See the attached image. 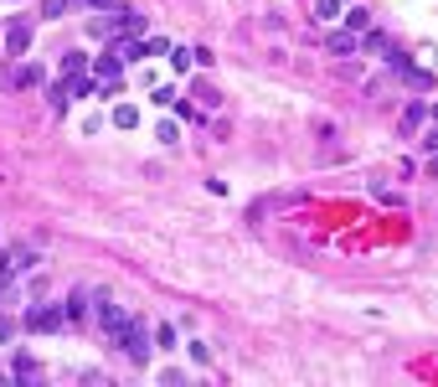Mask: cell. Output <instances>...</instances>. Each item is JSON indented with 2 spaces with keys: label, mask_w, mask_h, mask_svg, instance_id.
I'll list each match as a JSON object with an SVG mask.
<instances>
[{
  "label": "cell",
  "mask_w": 438,
  "mask_h": 387,
  "mask_svg": "<svg viewBox=\"0 0 438 387\" xmlns=\"http://www.w3.org/2000/svg\"><path fill=\"white\" fill-rule=\"evenodd\" d=\"M119 346H124V356H129L135 367H144V362H150V346H155V330L144 326V320L129 315V326H124V336H119Z\"/></svg>",
  "instance_id": "obj_1"
},
{
  "label": "cell",
  "mask_w": 438,
  "mask_h": 387,
  "mask_svg": "<svg viewBox=\"0 0 438 387\" xmlns=\"http://www.w3.org/2000/svg\"><path fill=\"white\" fill-rule=\"evenodd\" d=\"M26 52H31V21L10 16L6 21V57H26Z\"/></svg>",
  "instance_id": "obj_2"
},
{
  "label": "cell",
  "mask_w": 438,
  "mask_h": 387,
  "mask_svg": "<svg viewBox=\"0 0 438 387\" xmlns=\"http://www.w3.org/2000/svg\"><path fill=\"white\" fill-rule=\"evenodd\" d=\"M68 326V315H62V305H36V310H26V330H62Z\"/></svg>",
  "instance_id": "obj_3"
},
{
  "label": "cell",
  "mask_w": 438,
  "mask_h": 387,
  "mask_svg": "<svg viewBox=\"0 0 438 387\" xmlns=\"http://www.w3.org/2000/svg\"><path fill=\"white\" fill-rule=\"evenodd\" d=\"M98 326H103V330H109V341L119 346V336H124V326H129V315H124V310H119V305H114L109 295H98Z\"/></svg>",
  "instance_id": "obj_4"
},
{
  "label": "cell",
  "mask_w": 438,
  "mask_h": 387,
  "mask_svg": "<svg viewBox=\"0 0 438 387\" xmlns=\"http://www.w3.org/2000/svg\"><path fill=\"white\" fill-rule=\"evenodd\" d=\"M114 31H119V36H139V31H144V10H135V6H114Z\"/></svg>",
  "instance_id": "obj_5"
},
{
  "label": "cell",
  "mask_w": 438,
  "mask_h": 387,
  "mask_svg": "<svg viewBox=\"0 0 438 387\" xmlns=\"http://www.w3.org/2000/svg\"><path fill=\"white\" fill-rule=\"evenodd\" d=\"M10 83H16V88H42L47 83V68H42V62H21V68L10 73Z\"/></svg>",
  "instance_id": "obj_6"
},
{
  "label": "cell",
  "mask_w": 438,
  "mask_h": 387,
  "mask_svg": "<svg viewBox=\"0 0 438 387\" xmlns=\"http://www.w3.org/2000/svg\"><path fill=\"white\" fill-rule=\"evenodd\" d=\"M325 47L335 52V57H351V52H361V36H356L351 26H346V31H330V36H325Z\"/></svg>",
  "instance_id": "obj_7"
},
{
  "label": "cell",
  "mask_w": 438,
  "mask_h": 387,
  "mask_svg": "<svg viewBox=\"0 0 438 387\" xmlns=\"http://www.w3.org/2000/svg\"><path fill=\"white\" fill-rule=\"evenodd\" d=\"M88 68H93L88 52H62V78H77V73H88Z\"/></svg>",
  "instance_id": "obj_8"
},
{
  "label": "cell",
  "mask_w": 438,
  "mask_h": 387,
  "mask_svg": "<svg viewBox=\"0 0 438 387\" xmlns=\"http://www.w3.org/2000/svg\"><path fill=\"white\" fill-rule=\"evenodd\" d=\"M346 26H351L356 36H366V31H371V10H366V6H351V10H346Z\"/></svg>",
  "instance_id": "obj_9"
},
{
  "label": "cell",
  "mask_w": 438,
  "mask_h": 387,
  "mask_svg": "<svg viewBox=\"0 0 438 387\" xmlns=\"http://www.w3.org/2000/svg\"><path fill=\"white\" fill-rule=\"evenodd\" d=\"M47 98H52V109L62 114V109H68V98H73V83H68V78H57V83L47 88Z\"/></svg>",
  "instance_id": "obj_10"
},
{
  "label": "cell",
  "mask_w": 438,
  "mask_h": 387,
  "mask_svg": "<svg viewBox=\"0 0 438 387\" xmlns=\"http://www.w3.org/2000/svg\"><path fill=\"white\" fill-rule=\"evenodd\" d=\"M170 68H176V73H191V68H196V47H170Z\"/></svg>",
  "instance_id": "obj_11"
},
{
  "label": "cell",
  "mask_w": 438,
  "mask_h": 387,
  "mask_svg": "<svg viewBox=\"0 0 438 387\" xmlns=\"http://www.w3.org/2000/svg\"><path fill=\"white\" fill-rule=\"evenodd\" d=\"M423 119H428V103H423V98H413V103L402 109V129H418Z\"/></svg>",
  "instance_id": "obj_12"
},
{
  "label": "cell",
  "mask_w": 438,
  "mask_h": 387,
  "mask_svg": "<svg viewBox=\"0 0 438 387\" xmlns=\"http://www.w3.org/2000/svg\"><path fill=\"white\" fill-rule=\"evenodd\" d=\"M144 57H170V42L165 36H150V42H139V62Z\"/></svg>",
  "instance_id": "obj_13"
},
{
  "label": "cell",
  "mask_w": 438,
  "mask_h": 387,
  "mask_svg": "<svg viewBox=\"0 0 438 387\" xmlns=\"http://www.w3.org/2000/svg\"><path fill=\"white\" fill-rule=\"evenodd\" d=\"M114 124H119V129H135V124H139V109H135V103H119V109H114Z\"/></svg>",
  "instance_id": "obj_14"
},
{
  "label": "cell",
  "mask_w": 438,
  "mask_h": 387,
  "mask_svg": "<svg viewBox=\"0 0 438 387\" xmlns=\"http://www.w3.org/2000/svg\"><path fill=\"white\" fill-rule=\"evenodd\" d=\"M62 315H68V320H83V315H88V300H83V295H68V300H62Z\"/></svg>",
  "instance_id": "obj_15"
},
{
  "label": "cell",
  "mask_w": 438,
  "mask_h": 387,
  "mask_svg": "<svg viewBox=\"0 0 438 387\" xmlns=\"http://www.w3.org/2000/svg\"><path fill=\"white\" fill-rule=\"evenodd\" d=\"M340 16V0H315V21H335Z\"/></svg>",
  "instance_id": "obj_16"
},
{
  "label": "cell",
  "mask_w": 438,
  "mask_h": 387,
  "mask_svg": "<svg viewBox=\"0 0 438 387\" xmlns=\"http://www.w3.org/2000/svg\"><path fill=\"white\" fill-rule=\"evenodd\" d=\"M68 6H73V0H42V16L47 21H62V16H68Z\"/></svg>",
  "instance_id": "obj_17"
},
{
  "label": "cell",
  "mask_w": 438,
  "mask_h": 387,
  "mask_svg": "<svg viewBox=\"0 0 438 387\" xmlns=\"http://www.w3.org/2000/svg\"><path fill=\"white\" fill-rule=\"evenodd\" d=\"M6 263H10V274H16V269H31V263H36V253H31V248H16Z\"/></svg>",
  "instance_id": "obj_18"
},
{
  "label": "cell",
  "mask_w": 438,
  "mask_h": 387,
  "mask_svg": "<svg viewBox=\"0 0 438 387\" xmlns=\"http://www.w3.org/2000/svg\"><path fill=\"white\" fill-rule=\"evenodd\" d=\"M36 372H42V367H36V362H31V356H16V377H21V382H31V377H36Z\"/></svg>",
  "instance_id": "obj_19"
},
{
  "label": "cell",
  "mask_w": 438,
  "mask_h": 387,
  "mask_svg": "<svg viewBox=\"0 0 438 387\" xmlns=\"http://www.w3.org/2000/svg\"><path fill=\"white\" fill-rule=\"evenodd\" d=\"M155 341H160L155 351H170V346H176V330H170V326H155Z\"/></svg>",
  "instance_id": "obj_20"
},
{
  "label": "cell",
  "mask_w": 438,
  "mask_h": 387,
  "mask_svg": "<svg viewBox=\"0 0 438 387\" xmlns=\"http://www.w3.org/2000/svg\"><path fill=\"white\" fill-rule=\"evenodd\" d=\"M170 109H176V119H191V124H196V119H202V114H196V103H186V98H176V103H170Z\"/></svg>",
  "instance_id": "obj_21"
},
{
  "label": "cell",
  "mask_w": 438,
  "mask_h": 387,
  "mask_svg": "<svg viewBox=\"0 0 438 387\" xmlns=\"http://www.w3.org/2000/svg\"><path fill=\"white\" fill-rule=\"evenodd\" d=\"M155 140H160V145H176V124H170V119H165V124H155Z\"/></svg>",
  "instance_id": "obj_22"
},
{
  "label": "cell",
  "mask_w": 438,
  "mask_h": 387,
  "mask_svg": "<svg viewBox=\"0 0 438 387\" xmlns=\"http://www.w3.org/2000/svg\"><path fill=\"white\" fill-rule=\"evenodd\" d=\"M77 6H88V10H114L119 0H77Z\"/></svg>",
  "instance_id": "obj_23"
},
{
  "label": "cell",
  "mask_w": 438,
  "mask_h": 387,
  "mask_svg": "<svg viewBox=\"0 0 438 387\" xmlns=\"http://www.w3.org/2000/svg\"><path fill=\"white\" fill-rule=\"evenodd\" d=\"M423 150H438V119H433V129H428V140H423Z\"/></svg>",
  "instance_id": "obj_24"
}]
</instances>
